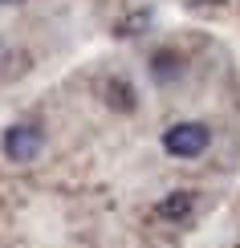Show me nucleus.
<instances>
[{
    "mask_svg": "<svg viewBox=\"0 0 240 248\" xmlns=\"http://www.w3.org/2000/svg\"><path fill=\"white\" fill-rule=\"evenodd\" d=\"M212 142V130L204 122H175V126L163 130V151L175 155V159H195V155L208 151Z\"/></svg>",
    "mask_w": 240,
    "mask_h": 248,
    "instance_id": "f257e3e1",
    "label": "nucleus"
},
{
    "mask_svg": "<svg viewBox=\"0 0 240 248\" xmlns=\"http://www.w3.org/2000/svg\"><path fill=\"white\" fill-rule=\"evenodd\" d=\"M41 147H45V139H41L37 126H8V130H4V155H8L13 163L37 159Z\"/></svg>",
    "mask_w": 240,
    "mask_h": 248,
    "instance_id": "f03ea898",
    "label": "nucleus"
},
{
    "mask_svg": "<svg viewBox=\"0 0 240 248\" xmlns=\"http://www.w3.org/2000/svg\"><path fill=\"white\" fill-rule=\"evenodd\" d=\"M187 212H192V191H171L159 203V216H167V220H183Z\"/></svg>",
    "mask_w": 240,
    "mask_h": 248,
    "instance_id": "7ed1b4c3",
    "label": "nucleus"
},
{
    "mask_svg": "<svg viewBox=\"0 0 240 248\" xmlns=\"http://www.w3.org/2000/svg\"><path fill=\"white\" fill-rule=\"evenodd\" d=\"M0 4H20V0H0Z\"/></svg>",
    "mask_w": 240,
    "mask_h": 248,
    "instance_id": "20e7f679",
    "label": "nucleus"
},
{
    "mask_svg": "<svg viewBox=\"0 0 240 248\" xmlns=\"http://www.w3.org/2000/svg\"><path fill=\"white\" fill-rule=\"evenodd\" d=\"M187 4H204V0H187Z\"/></svg>",
    "mask_w": 240,
    "mask_h": 248,
    "instance_id": "39448f33",
    "label": "nucleus"
}]
</instances>
